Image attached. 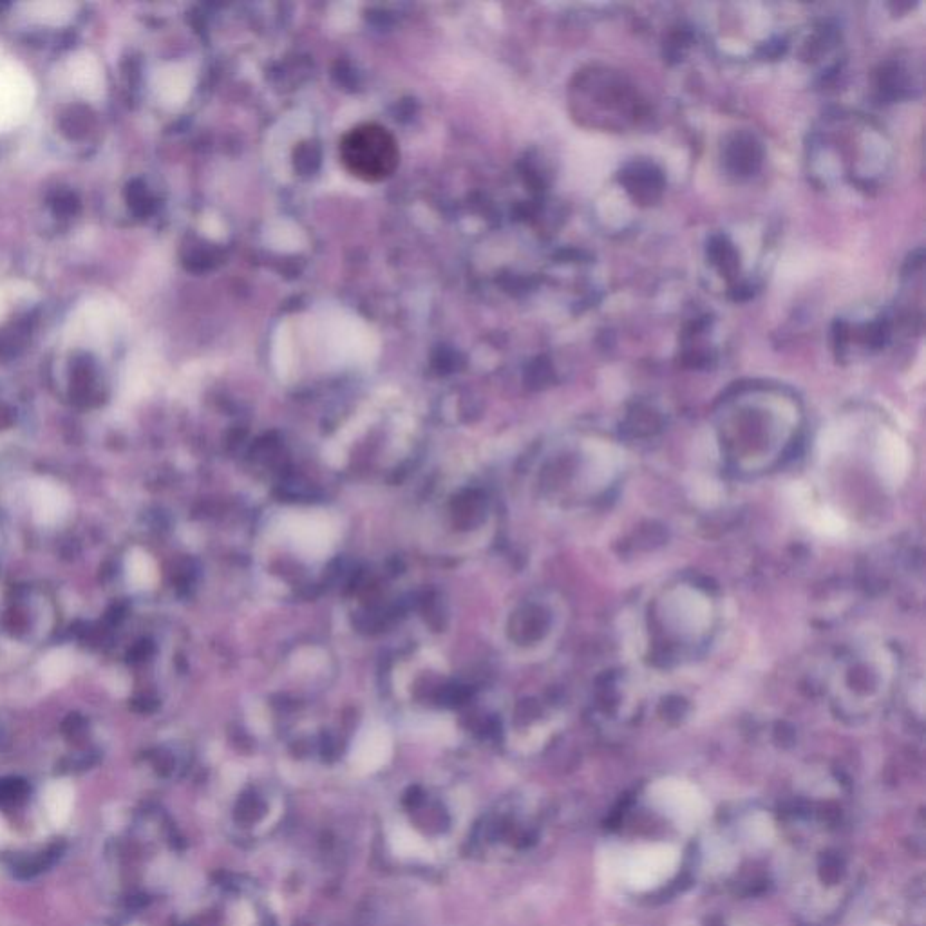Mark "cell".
<instances>
[{"instance_id":"obj_1","label":"cell","mask_w":926,"mask_h":926,"mask_svg":"<svg viewBox=\"0 0 926 926\" xmlns=\"http://www.w3.org/2000/svg\"><path fill=\"white\" fill-rule=\"evenodd\" d=\"M467 804L438 785L413 784L389 805L384 841L395 860L409 867H433L444 861L469 832Z\"/></svg>"},{"instance_id":"obj_2","label":"cell","mask_w":926,"mask_h":926,"mask_svg":"<svg viewBox=\"0 0 926 926\" xmlns=\"http://www.w3.org/2000/svg\"><path fill=\"white\" fill-rule=\"evenodd\" d=\"M547 822L545 804L527 796H507L469 827L467 845L485 861L520 860L538 849Z\"/></svg>"},{"instance_id":"obj_3","label":"cell","mask_w":926,"mask_h":926,"mask_svg":"<svg viewBox=\"0 0 926 926\" xmlns=\"http://www.w3.org/2000/svg\"><path fill=\"white\" fill-rule=\"evenodd\" d=\"M180 926H281L261 885L243 876L210 881L185 910Z\"/></svg>"},{"instance_id":"obj_4","label":"cell","mask_w":926,"mask_h":926,"mask_svg":"<svg viewBox=\"0 0 926 926\" xmlns=\"http://www.w3.org/2000/svg\"><path fill=\"white\" fill-rule=\"evenodd\" d=\"M221 822L232 841L257 845L268 840L284 820L286 804L275 787L257 782H243L219 804Z\"/></svg>"},{"instance_id":"obj_5","label":"cell","mask_w":926,"mask_h":926,"mask_svg":"<svg viewBox=\"0 0 926 926\" xmlns=\"http://www.w3.org/2000/svg\"><path fill=\"white\" fill-rule=\"evenodd\" d=\"M342 167L353 178L380 183L391 178L400 163V147L395 134L380 123H359L344 134L339 143Z\"/></svg>"},{"instance_id":"obj_6","label":"cell","mask_w":926,"mask_h":926,"mask_svg":"<svg viewBox=\"0 0 926 926\" xmlns=\"http://www.w3.org/2000/svg\"><path fill=\"white\" fill-rule=\"evenodd\" d=\"M35 104V86L24 67L0 58V131H10L28 118Z\"/></svg>"},{"instance_id":"obj_7","label":"cell","mask_w":926,"mask_h":926,"mask_svg":"<svg viewBox=\"0 0 926 926\" xmlns=\"http://www.w3.org/2000/svg\"><path fill=\"white\" fill-rule=\"evenodd\" d=\"M29 507L38 525L55 527L71 509V498L60 483L37 478L29 485Z\"/></svg>"},{"instance_id":"obj_8","label":"cell","mask_w":926,"mask_h":926,"mask_svg":"<svg viewBox=\"0 0 926 926\" xmlns=\"http://www.w3.org/2000/svg\"><path fill=\"white\" fill-rule=\"evenodd\" d=\"M621 183L641 205H650L661 198L664 176L650 161H634L621 172Z\"/></svg>"},{"instance_id":"obj_9","label":"cell","mask_w":926,"mask_h":926,"mask_svg":"<svg viewBox=\"0 0 926 926\" xmlns=\"http://www.w3.org/2000/svg\"><path fill=\"white\" fill-rule=\"evenodd\" d=\"M764 160V149L751 133H738L729 140L724 161L729 174L737 178L753 176Z\"/></svg>"},{"instance_id":"obj_10","label":"cell","mask_w":926,"mask_h":926,"mask_svg":"<svg viewBox=\"0 0 926 926\" xmlns=\"http://www.w3.org/2000/svg\"><path fill=\"white\" fill-rule=\"evenodd\" d=\"M876 465L883 482L896 487L905 480L908 471V449L899 436L887 433L879 440Z\"/></svg>"},{"instance_id":"obj_11","label":"cell","mask_w":926,"mask_h":926,"mask_svg":"<svg viewBox=\"0 0 926 926\" xmlns=\"http://www.w3.org/2000/svg\"><path fill=\"white\" fill-rule=\"evenodd\" d=\"M67 73L73 89L87 100H100L104 95V69L95 57L87 53L76 55L69 60Z\"/></svg>"},{"instance_id":"obj_12","label":"cell","mask_w":926,"mask_h":926,"mask_svg":"<svg viewBox=\"0 0 926 926\" xmlns=\"http://www.w3.org/2000/svg\"><path fill=\"white\" fill-rule=\"evenodd\" d=\"M73 664H75L73 653L66 650V648H60V650H53L46 657H42V661L38 664V671H40L42 681L46 682L51 688H58L71 677Z\"/></svg>"},{"instance_id":"obj_13","label":"cell","mask_w":926,"mask_h":926,"mask_svg":"<svg viewBox=\"0 0 926 926\" xmlns=\"http://www.w3.org/2000/svg\"><path fill=\"white\" fill-rule=\"evenodd\" d=\"M24 8L28 11L29 19L37 20L40 24H48V26L66 24L75 13V6L67 2H31Z\"/></svg>"},{"instance_id":"obj_14","label":"cell","mask_w":926,"mask_h":926,"mask_svg":"<svg viewBox=\"0 0 926 926\" xmlns=\"http://www.w3.org/2000/svg\"><path fill=\"white\" fill-rule=\"evenodd\" d=\"M125 572H127V581L133 588H147L154 583V577H156L151 558L138 549L133 550L125 561Z\"/></svg>"},{"instance_id":"obj_15","label":"cell","mask_w":926,"mask_h":926,"mask_svg":"<svg viewBox=\"0 0 926 926\" xmlns=\"http://www.w3.org/2000/svg\"><path fill=\"white\" fill-rule=\"evenodd\" d=\"M708 256L711 263L719 268L722 274H735L738 268V252L733 243L726 236L711 237L708 246Z\"/></svg>"},{"instance_id":"obj_16","label":"cell","mask_w":926,"mask_h":926,"mask_svg":"<svg viewBox=\"0 0 926 926\" xmlns=\"http://www.w3.org/2000/svg\"><path fill=\"white\" fill-rule=\"evenodd\" d=\"M879 89L883 95L892 100L907 95L910 89L907 71L896 62H889L879 73Z\"/></svg>"},{"instance_id":"obj_17","label":"cell","mask_w":926,"mask_h":926,"mask_svg":"<svg viewBox=\"0 0 926 926\" xmlns=\"http://www.w3.org/2000/svg\"><path fill=\"white\" fill-rule=\"evenodd\" d=\"M4 308H6V304H4V297H2V292H0V317L4 315Z\"/></svg>"},{"instance_id":"obj_18","label":"cell","mask_w":926,"mask_h":926,"mask_svg":"<svg viewBox=\"0 0 926 926\" xmlns=\"http://www.w3.org/2000/svg\"><path fill=\"white\" fill-rule=\"evenodd\" d=\"M708 926H726V925H724L722 921H719V919H711V921H709Z\"/></svg>"}]
</instances>
